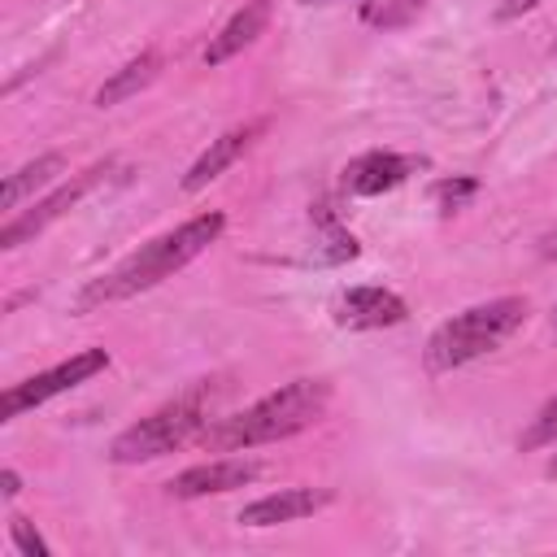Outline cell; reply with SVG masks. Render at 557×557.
Wrapping results in <instances>:
<instances>
[{
	"label": "cell",
	"mask_w": 557,
	"mask_h": 557,
	"mask_svg": "<svg viewBox=\"0 0 557 557\" xmlns=\"http://www.w3.org/2000/svg\"><path fill=\"white\" fill-rule=\"evenodd\" d=\"M222 231H226V213H222V209H205V213L178 222L174 231H165V235L139 244V248H135L131 257H122L113 270H104L100 278H91V283L78 292L74 309L87 313V309H96V305H113V300H131V296H139V292H152L157 283H165V278H174L183 265H191L200 252H209V244H218Z\"/></svg>",
	"instance_id": "obj_1"
},
{
	"label": "cell",
	"mask_w": 557,
	"mask_h": 557,
	"mask_svg": "<svg viewBox=\"0 0 557 557\" xmlns=\"http://www.w3.org/2000/svg\"><path fill=\"white\" fill-rule=\"evenodd\" d=\"M326 409H331V383L318 374H305V379H292V383L265 392L261 400H252L239 413L213 418L200 431V444L213 453H248V448L278 444V440L309 431Z\"/></svg>",
	"instance_id": "obj_2"
},
{
	"label": "cell",
	"mask_w": 557,
	"mask_h": 557,
	"mask_svg": "<svg viewBox=\"0 0 557 557\" xmlns=\"http://www.w3.org/2000/svg\"><path fill=\"white\" fill-rule=\"evenodd\" d=\"M222 379H196L191 387H183L174 400H165L161 409H152L148 418L131 422L126 431L113 435L109 444V461L113 466H144L157 457H170L174 448H183L187 440H200V431L213 422V405L222 396Z\"/></svg>",
	"instance_id": "obj_3"
},
{
	"label": "cell",
	"mask_w": 557,
	"mask_h": 557,
	"mask_svg": "<svg viewBox=\"0 0 557 557\" xmlns=\"http://www.w3.org/2000/svg\"><path fill=\"white\" fill-rule=\"evenodd\" d=\"M531 313L527 296H496L483 305H470L461 313H453L448 322H440L422 348V361L431 374H453L487 352H496Z\"/></svg>",
	"instance_id": "obj_4"
},
{
	"label": "cell",
	"mask_w": 557,
	"mask_h": 557,
	"mask_svg": "<svg viewBox=\"0 0 557 557\" xmlns=\"http://www.w3.org/2000/svg\"><path fill=\"white\" fill-rule=\"evenodd\" d=\"M100 370H109V348H83V352L57 361V366H48V370H39V374H30V379L4 387V396H0V418L13 422V418H22V413L35 409V405H48L52 396L74 392L78 383H91Z\"/></svg>",
	"instance_id": "obj_5"
},
{
	"label": "cell",
	"mask_w": 557,
	"mask_h": 557,
	"mask_svg": "<svg viewBox=\"0 0 557 557\" xmlns=\"http://www.w3.org/2000/svg\"><path fill=\"white\" fill-rule=\"evenodd\" d=\"M117 170V161H96L91 170H83V174H74L70 183H57L48 196H39L30 209H17V213H9L4 218V226H0V248L4 252H13V248H22L26 239H35L39 231H48L57 218H65L100 178H109Z\"/></svg>",
	"instance_id": "obj_6"
},
{
	"label": "cell",
	"mask_w": 557,
	"mask_h": 557,
	"mask_svg": "<svg viewBox=\"0 0 557 557\" xmlns=\"http://www.w3.org/2000/svg\"><path fill=\"white\" fill-rule=\"evenodd\" d=\"M257 479H261V466L257 461H248V457H213V461L187 466L174 479H165V496H174V500H200V496H222V492L248 487Z\"/></svg>",
	"instance_id": "obj_7"
},
{
	"label": "cell",
	"mask_w": 557,
	"mask_h": 557,
	"mask_svg": "<svg viewBox=\"0 0 557 557\" xmlns=\"http://www.w3.org/2000/svg\"><path fill=\"white\" fill-rule=\"evenodd\" d=\"M426 165V157H409V152H392V148H374V152H361L344 165L339 183L348 196H383V191H396L400 183H409L418 170Z\"/></svg>",
	"instance_id": "obj_8"
},
{
	"label": "cell",
	"mask_w": 557,
	"mask_h": 557,
	"mask_svg": "<svg viewBox=\"0 0 557 557\" xmlns=\"http://www.w3.org/2000/svg\"><path fill=\"white\" fill-rule=\"evenodd\" d=\"M409 318V305L392 292V287H348L335 300V326L344 331H383V326H400Z\"/></svg>",
	"instance_id": "obj_9"
},
{
	"label": "cell",
	"mask_w": 557,
	"mask_h": 557,
	"mask_svg": "<svg viewBox=\"0 0 557 557\" xmlns=\"http://www.w3.org/2000/svg\"><path fill=\"white\" fill-rule=\"evenodd\" d=\"M261 131H265V117H252V122H239V126H231V131H222L218 139H209V148L187 165V174H183V191H200V187H209L218 174H226L257 139H261Z\"/></svg>",
	"instance_id": "obj_10"
},
{
	"label": "cell",
	"mask_w": 557,
	"mask_h": 557,
	"mask_svg": "<svg viewBox=\"0 0 557 557\" xmlns=\"http://www.w3.org/2000/svg\"><path fill=\"white\" fill-rule=\"evenodd\" d=\"M265 26H270V0H244V4L209 35L200 61H205L209 70H213V65H226L231 57H239L244 48H252V44L265 35Z\"/></svg>",
	"instance_id": "obj_11"
},
{
	"label": "cell",
	"mask_w": 557,
	"mask_h": 557,
	"mask_svg": "<svg viewBox=\"0 0 557 557\" xmlns=\"http://www.w3.org/2000/svg\"><path fill=\"white\" fill-rule=\"evenodd\" d=\"M326 500H331L326 487H278V492H270V496L248 500V505L235 513V522L261 531V527H278V522L309 518V513H318Z\"/></svg>",
	"instance_id": "obj_12"
},
{
	"label": "cell",
	"mask_w": 557,
	"mask_h": 557,
	"mask_svg": "<svg viewBox=\"0 0 557 557\" xmlns=\"http://www.w3.org/2000/svg\"><path fill=\"white\" fill-rule=\"evenodd\" d=\"M157 74H161V52H157V48H144L139 57H131L126 65H117V70L96 87L91 104H96V109H113V104H122V100L139 96Z\"/></svg>",
	"instance_id": "obj_13"
},
{
	"label": "cell",
	"mask_w": 557,
	"mask_h": 557,
	"mask_svg": "<svg viewBox=\"0 0 557 557\" xmlns=\"http://www.w3.org/2000/svg\"><path fill=\"white\" fill-rule=\"evenodd\" d=\"M65 174V152H39L35 161H26V165H17L13 174H9V183H4V218L9 213H17L22 209V200H30L35 191H44V187H52L57 178Z\"/></svg>",
	"instance_id": "obj_14"
},
{
	"label": "cell",
	"mask_w": 557,
	"mask_h": 557,
	"mask_svg": "<svg viewBox=\"0 0 557 557\" xmlns=\"http://www.w3.org/2000/svg\"><path fill=\"white\" fill-rule=\"evenodd\" d=\"M313 218H318V239H313V261L318 265H339V261H352L361 252V244L335 222V213L326 205H318Z\"/></svg>",
	"instance_id": "obj_15"
},
{
	"label": "cell",
	"mask_w": 557,
	"mask_h": 557,
	"mask_svg": "<svg viewBox=\"0 0 557 557\" xmlns=\"http://www.w3.org/2000/svg\"><path fill=\"white\" fill-rule=\"evenodd\" d=\"M418 9H422V0H361V22L392 30V26H405Z\"/></svg>",
	"instance_id": "obj_16"
},
{
	"label": "cell",
	"mask_w": 557,
	"mask_h": 557,
	"mask_svg": "<svg viewBox=\"0 0 557 557\" xmlns=\"http://www.w3.org/2000/svg\"><path fill=\"white\" fill-rule=\"evenodd\" d=\"M548 444H557V396H548L540 405V413L531 418V426L518 435L522 453H535V448H548Z\"/></svg>",
	"instance_id": "obj_17"
},
{
	"label": "cell",
	"mask_w": 557,
	"mask_h": 557,
	"mask_svg": "<svg viewBox=\"0 0 557 557\" xmlns=\"http://www.w3.org/2000/svg\"><path fill=\"white\" fill-rule=\"evenodd\" d=\"M474 196H479V178H470V174H453V178H440V183H435V205H440L444 213L466 209Z\"/></svg>",
	"instance_id": "obj_18"
},
{
	"label": "cell",
	"mask_w": 557,
	"mask_h": 557,
	"mask_svg": "<svg viewBox=\"0 0 557 557\" xmlns=\"http://www.w3.org/2000/svg\"><path fill=\"white\" fill-rule=\"evenodd\" d=\"M9 540H13V548H17L22 557H48L44 535H39V531H35V522H30V518H22V513H13V518H9Z\"/></svg>",
	"instance_id": "obj_19"
},
{
	"label": "cell",
	"mask_w": 557,
	"mask_h": 557,
	"mask_svg": "<svg viewBox=\"0 0 557 557\" xmlns=\"http://www.w3.org/2000/svg\"><path fill=\"white\" fill-rule=\"evenodd\" d=\"M535 4H544V0H500V4H496V17H500V22H513V17L531 13Z\"/></svg>",
	"instance_id": "obj_20"
},
{
	"label": "cell",
	"mask_w": 557,
	"mask_h": 557,
	"mask_svg": "<svg viewBox=\"0 0 557 557\" xmlns=\"http://www.w3.org/2000/svg\"><path fill=\"white\" fill-rule=\"evenodd\" d=\"M17 492H22V474H17L13 466H4V470H0V496H4V500H13Z\"/></svg>",
	"instance_id": "obj_21"
},
{
	"label": "cell",
	"mask_w": 557,
	"mask_h": 557,
	"mask_svg": "<svg viewBox=\"0 0 557 557\" xmlns=\"http://www.w3.org/2000/svg\"><path fill=\"white\" fill-rule=\"evenodd\" d=\"M540 252H544L548 261H557V231H548V235H544V248H540Z\"/></svg>",
	"instance_id": "obj_22"
},
{
	"label": "cell",
	"mask_w": 557,
	"mask_h": 557,
	"mask_svg": "<svg viewBox=\"0 0 557 557\" xmlns=\"http://www.w3.org/2000/svg\"><path fill=\"white\" fill-rule=\"evenodd\" d=\"M544 474H548V479H557V453L548 457V466H544Z\"/></svg>",
	"instance_id": "obj_23"
},
{
	"label": "cell",
	"mask_w": 557,
	"mask_h": 557,
	"mask_svg": "<svg viewBox=\"0 0 557 557\" xmlns=\"http://www.w3.org/2000/svg\"><path fill=\"white\" fill-rule=\"evenodd\" d=\"M300 4H339V0H300Z\"/></svg>",
	"instance_id": "obj_24"
},
{
	"label": "cell",
	"mask_w": 557,
	"mask_h": 557,
	"mask_svg": "<svg viewBox=\"0 0 557 557\" xmlns=\"http://www.w3.org/2000/svg\"><path fill=\"white\" fill-rule=\"evenodd\" d=\"M553 339H557V309H553Z\"/></svg>",
	"instance_id": "obj_25"
}]
</instances>
